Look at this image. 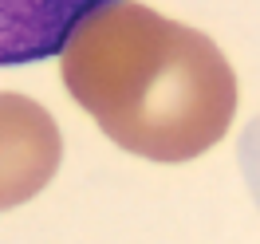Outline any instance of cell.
I'll return each mask as SVG.
<instances>
[{
	"label": "cell",
	"mask_w": 260,
	"mask_h": 244,
	"mask_svg": "<svg viewBox=\"0 0 260 244\" xmlns=\"http://www.w3.org/2000/svg\"><path fill=\"white\" fill-rule=\"evenodd\" d=\"M71 98L103 134L150 162H189L225 138L237 79L205 32L146 4H107L59 51Z\"/></svg>",
	"instance_id": "cell-1"
},
{
	"label": "cell",
	"mask_w": 260,
	"mask_h": 244,
	"mask_svg": "<svg viewBox=\"0 0 260 244\" xmlns=\"http://www.w3.org/2000/svg\"><path fill=\"white\" fill-rule=\"evenodd\" d=\"M63 162L59 126L36 98L0 91V213L48 189Z\"/></svg>",
	"instance_id": "cell-2"
},
{
	"label": "cell",
	"mask_w": 260,
	"mask_h": 244,
	"mask_svg": "<svg viewBox=\"0 0 260 244\" xmlns=\"http://www.w3.org/2000/svg\"><path fill=\"white\" fill-rule=\"evenodd\" d=\"M118 0H0V67L51 59L99 8Z\"/></svg>",
	"instance_id": "cell-3"
},
{
	"label": "cell",
	"mask_w": 260,
	"mask_h": 244,
	"mask_svg": "<svg viewBox=\"0 0 260 244\" xmlns=\"http://www.w3.org/2000/svg\"><path fill=\"white\" fill-rule=\"evenodd\" d=\"M241 173L260 205V118H252L248 130L241 134Z\"/></svg>",
	"instance_id": "cell-4"
}]
</instances>
